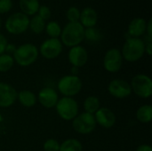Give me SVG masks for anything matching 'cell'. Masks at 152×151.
Here are the masks:
<instances>
[{
  "mask_svg": "<svg viewBox=\"0 0 152 151\" xmlns=\"http://www.w3.org/2000/svg\"><path fill=\"white\" fill-rule=\"evenodd\" d=\"M37 14L41 18L43 19L45 21V20H48L51 16H52V12H51V9L47 6V5H41L39 6L38 8V11L37 12Z\"/></svg>",
  "mask_w": 152,
  "mask_h": 151,
  "instance_id": "83f0119b",
  "label": "cell"
},
{
  "mask_svg": "<svg viewBox=\"0 0 152 151\" xmlns=\"http://www.w3.org/2000/svg\"><path fill=\"white\" fill-rule=\"evenodd\" d=\"M96 124L94 115L86 112L76 117L73 120L72 125L76 132L82 134H87L95 129Z\"/></svg>",
  "mask_w": 152,
  "mask_h": 151,
  "instance_id": "52a82bcc",
  "label": "cell"
},
{
  "mask_svg": "<svg viewBox=\"0 0 152 151\" xmlns=\"http://www.w3.org/2000/svg\"><path fill=\"white\" fill-rule=\"evenodd\" d=\"M17 96V92L12 86L5 83H0V107H10L15 102Z\"/></svg>",
  "mask_w": 152,
  "mask_h": 151,
  "instance_id": "4fadbf2b",
  "label": "cell"
},
{
  "mask_svg": "<svg viewBox=\"0 0 152 151\" xmlns=\"http://www.w3.org/2000/svg\"><path fill=\"white\" fill-rule=\"evenodd\" d=\"M14 60L9 54H1L0 55V72L8 71L13 65Z\"/></svg>",
  "mask_w": 152,
  "mask_h": 151,
  "instance_id": "484cf974",
  "label": "cell"
},
{
  "mask_svg": "<svg viewBox=\"0 0 152 151\" xmlns=\"http://www.w3.org/2000/svg\"><path fill=\"white\" fill-rule=\"evenodd\" d=\"M38 57V49L33 44H23L16 48L13 60L21 67H28L34 63Z\"/></svg>",
  "mask_w": 152,
  "mask_h": 151,
  "instance_id": "3957f363",
  "label": "cell"
},
{
  "mask_svg": "<svg viewBox=\"0 0 152 151\" xmlns=\"http://www.w3.org/2000/svg\"><path fill=\"white\" fill-rule=\"evenodd\" d=\"M28 28L30 30L35 34H41L45 28V21L41 19L37 14L32 16L31 19H29V25Z\"/></svg>",
  "mask_w": 152,
  "mask_h": 151,
  "instance_id": "ffe728a7",
  "label": "cell"
},
{
  "mask_svg": "<svg viewBox=\"0 0 152 151\" xmlns=\"http://www.w3.org/2000/svg\"><path fill=\"white\" fill-rule=\"evenodd\" d=\"M123 57L121 52L117 48L110 49L103 59V66L105 69L109 72H117L120 69L122 66Z\"/></svg>",
  "mask_w": 152,
  "mask_h": 151,
  "instance_id": "30bf717a",
  "label": "cell"
},
{
  "mask_svg": "<svg viewBox=\"0 0 152 151\" xmlns=\"http://www.w3.org/2000/svg\"><path fill=\"white\" fill-rule=\"evenodd\" d=\"M38 101L44 107L50 109L56 106L58 102V94L54 89L50 87H45L39 92Z\"/></svg>",
  "mask_w": 152,
  "mask_h": 151,
  "instance_id": "2e32d148",
  "label": "cell"
},
{
  "mask_svg": "<svg viewBox=\"0 0 152 151\" xmlns=\"http://www.w3.org/2000/svg\"><path fill=\"white\" fill-rule=\"evenodd\" d=\"M146 36L152 37V20L150 19L148 21H147V26H146Z\"/></svg>",
  "mask_w": 152,
  "mask_h": 151,
  "instance_id": "d6a6232c",
  "label": "cell"
},
{
  "mask_svg": "<svg viewBox=\"0 0 152 151\" xmlns=\"http://www.w3.org/2000/svg\"><path fill=\"white\" fill-rule=\"evenodd\" d=\"M61 42L69 47L79 45L85 39V28L79 22H69L61 29Z\"/></svg>",
  "mask_w": 152,
  "mask_h": 151,
  "instance_id": "6da1fadb",
  "label": "cell"
},
{
  "mask_svg": "<svg viewBox=\"0 0 152 151\" xmlns=\"http://www.w3.org/2000/svg\"><path fill=\"white\" fill-rule=\"evenodd\" d=\"M131 88L142 98H149L152 94V81L146 75H137L132 80Z\"/></svg>",
  "mask_w": 152,
  "mask_h": 151,
  "instance_id": "ba28073f",
  "label": "cell"
},
{
  "mask_svg": "<svg viewBox=\"0 0 152 151\" xmlns=\"http://www.w3.org/2000/svg\"><path fill=\"white\" fill-rule=\"evenodd\" d=\"M145 53L144 41L140 37H129L125 42L122 48V57L127 61H136L140 60Z\"/></svg>",
  "mask_w": 152,
  "mask_h": 151,
  "instance_id": "7a4b0ae2",
  "label": "cell"
},
{
  "mask_svg": "<svg viewBox=\"0 0 152 151\" xmlns=\"http://www.w3.org/2000/svg\"><path fill=\"white\" fill-rule=\"evenodd\" d=\"M58 115L64 120L74 119L78 112V105L75 100L69 97L61 98L56 104Z\"/></svg>",
  "mask_w": 152,
  "mask_h": 151,
  "instance_id": "8992f818",
  "label": "cell"
},
{
  "mask_svg": "<svg viewBox=\"0 0 152 151\" xmlns=\"http://www.w3.org/2000/svg\"><path fill=\"white\" fill-rule=\"evenodd\" d=\"M17 97L20 102L27 108H30L34 106L37 101V98L35 94L30 91H21L20 93H18Z\"/></svg>",
  "mask_w": 152,
  "mask_h": 151,
  "instance_id": "d6986e66",
  "label": "cell"
},
{
  "mask_svg": "<svg viewBox=\"0 0 152 151\" xmlns=\"http://www.w3.org/2000/svg\"><path fill=\"white\" fill-rule=\"evenodd\" d=\"M16 48H17V47L15 46V44H7V45H6V47H5V51H4V52H6V53H7V54L11 55V54H13V53H14V52H15Z\"/></svg>",
  "mask_w": 152,
  "mask_h": 151,
  "instance_id": "1f68e13d",
  "label": "cell"
},
{
  "mask_svg": "<svg viewBox=\"0 0 152 151\" xmlns=\"http://www.w3.org/2000/svg\"><path fill=\"white\" fill-rule=\"evenodd\" d=\"M84 107L87 113L93 115L100 109V101L95 96H90L86 99L84 102Z\"/></svg>",
  "mask_w": 152,
  "mask_h": 151,
  "instance_id": "cb8c5ba5",
  "label": "cell"
},
{
  "mask_svg": "<svg viewBox=\"0 0 152 151\" xmlns=\"http://www.w3.org/2000/svg\"><path fill=\"white\" fill-rule=\"evenodd\" d=\"M102 32L95 27L85 28V38L90 42H98L102 39Z\"/></svg>",
  "mask_w": 152,
  "mask_h": 151,
  "instance_id": "d4e9b609",
  "label": "cell"
},
{
  "mask_svg": "<svg viewBox=\"0 0 152 151\" xmlns=\"http://www.w3.org/2000/svg\"><path fill=\"white\" fill-rule=\"evenodd\" d=\"M82 144L76 139H69L61 143L59 151H82Z\"/></svg>",
  "mask_w": 152,
  "mask_h": 151,
  "instance_id": "603a6c76",
  "label": "cell"
},
{
  "mask_svg": "<svg viewBox=\"0 0 152 151\" xmlns=\"http://www.w3.org/2000/svg\"><path fill=\"white\" fill-rule=\"evenodd\" d=\"M19 6L20 12L27 16H34L37 14L40 6L39 0H20Z\"/></svg>",
  "mask_w": 152,
  "mask_h": 151,
  "instance_id": "ac0fdd59",
  "label": "cell"
},
{
  "mask_svg": "<svg viewBox=\"0 0 152 151\" xmlns=\"http://www.w3.org/2000/svg\"><path fill=\"white\" fill-rule=\"evenodd\" d=\"M137 119L142 123H149L152 119V108L151 105H143L140 107L136 112Z\"/></svg>",
  "mask_w": 152,
  "mask_h": 151,
  "instance_id": "44dd1931",
  "label": "cell"
},
{
  "mask_svg": "<svg viewBox=\"0 0 152 151\" xmlns=\"http://www.w3.org/2000/svg\"><path fill=\"white\" fill-rule=\"evenodd\" d=\"M147 21L145 19L142 17L134 18L128 24L127 27V34L130 37H139L144 35L146 31Z\"/></svg>",
  "mask_w": 152,
  "mask_h": 151,
  "instance_id": "e0dca14e",
  "label": "cell"
},
{
  "mask_svg": "<svg viewBox=\"0 0 152 151\" xmlns=\"http://www.w3.org/2000/svg\"><path fill=\"white\" fill-rule=\"evenodd\" d=\"M12 0H0V14H5L12 9Z\"/></svg>",
  "mask_w": 152,
  "mask_h": 151,
  "instance_id": "f546056e",
  "label": "cell"
},
{
  "mask_svg": "<svg viewBox=\"0 0 152 151\" xmlns=\"http://www.w3.org/2000/svg\"><path fill=\"white\" fill-rule=\"evenodd\" d=\"M85 28L95 27L98 22V13L93 7H86L80 11V18L78 21Z\"/></svg>",
  "mask_w": 152,
  "mask_h": 151,
  "instance_id": "9a60e30c",
  "label": "cell"
},
{
  "mask_svg": "<svg viewBox=\"0 0 152 151\" xmlns=\"http://www.w3.org/2000/svg\"><path fill=\"white\" fill-rule=\"evenodd\" d=\"M39 51L43 57L52 60L61 54L62 51V44L59 38H48L42 43Z\"/></svg>",
  "mask_w": 152,
  "mask_h": 151,
  "instance_id": "9c48e42d",
  "label": "cell"
},
{
  "mask_svg": "<svg viewBox=\"0 0 152 151\" xmlns=\"http://www.w3.org/2000/svg\"><path fill=\"white\" fill-rule=\"evenodd\" d=\"M108 90L112 96L118 99H123L129 96L132 92L131 85L126 81L122 79L112 80L108 86Z\"/></svg>",
  "mask_w": 152,
  "mask_h": 151,
  "instance_id": "8fae6325",
  "label": "cell"
},
{
  "mask_svg": "<svg viewBox=\"0 0 152 151\" xmlns=\"http://www.w3.org/2000/svg\"><path fill=\"white\" fill-rule=\"evenodd\" d=\"M95 121L104 128H110L116 123V116L108 108H100L95 112Z\"/></svg>",
  "mask_w": 152,
  "mask_h": 151,
  "instance_id": "5bb4252c",
  "label": "cell"
},
{
  "mask_svg": "<svg viewBox=\"0 0 152 151\" xmlns=\"http://www.w3.org/2000/svg\"><path fill=\"white\" fill-rule=\"evenodd\" d=\"M136 151H152V149L149 145H141Z\"/></svg>",
  "mask_w": 152,
  "mask_h": 151,
  "instance_id": "836d02e7",
  "label": "cell"
},
{
  "mask_svg": "<svg viewBox=\"0 0 152 151\" xmlns=\"http://www.w3.org/2000/svg\"><path fill=\"white\" fill-rule=\"evenodd\" d=\"M44 150L45 151H59L60 150V144L56 140L50 139L45 142Z\"/></svg>",
  "mask_w": 152,
  "mask_h": 151,
  "instance_id": "f1b7e54d",
  "label": "cell"
},
{
  "mask_svg": "<svg viewBox=\"0 0 152 151\" xmlns=\"http://www.w3.org/2000/svg\"><path fill=\"white\" fill-rule=\"evenodd\" d=\"M61 25L55 21V20H51L48 23L45 24V30L46 34L50 36V38H58L61 36Z\"/></svg>",
  "mask_w": 152,
  "mask_h": 151,
  "instance_id": "7402d4cb",
  "label": "cell"
},
{
  "mask_svg": "<svg viewBox=\"0 0 152 151\" xmlns=\"http://www.w3.org/2000/svg\"><path fill=\"white\" fill-rule=\"evenodd\" d=\"M28 25L29 17L21 12L12 13L4 22L6 31L12 35H20L24 33L28 28Z\"/></svg>",
  "mask_w": 152,
  "mask_h": 151,
  "instance_id": "277c9868",
  "label": "cell"
},
{
  "mask_svg": "<svg viewBox=\"0 0 152 151\" xmlns=\"http://www.w3.org/2000/svg\"><path fill=\"white\" fill-rule=\"evenodd\" d=\"M66 18L69 22H78L80 18V10L76 6L69 7L66 12Z\"/></svg>",
  "mask_w": 152,
  "mask_h": 151,
  "instance_id": "4316f807",
  "label": "cell"
},
{
  "mask_svg": "<svg viewBox=\"0 0 152 151\" xmlns=\"http://www.w3.org/2000/svg\"><path fill=\"white\" fill-rule=\"evenodd\" d=\"M69 60L73 67L79 68L86 65L88 61V53L85 47L77 45L71 47L69 52Z\"/></svg>",
  "mask_w": 152,
  "mask_h": 151,
  "instance_id": "7c38bea8",
  "label": "cell"
},
{
  "mask_svg": "<svg viewBox=\"0 0 152 151\" xmlns=\"http://www.w3.org/2000/svg\"><path fill=\"white\" fill-rule=\"evenodd\" d=\"M1 27H2V20L0 18V28H1Z\"/></svg>",
  "mask_w": 152,
  "mask_h": 151,
  "instance_id": "e575fe53",
  "label": "cell"
},
{
  "mask_svg": "<svg viewBox=\"0 0 152 151\" xmlns=\"http://www.w3.org/2000/svg\"><path fill=\"white\" fill-rule=\"evenodd\" d=\"M58 88L60 93L66 97L73 96L81 91L82 82L79 77L75 75L65 76L60 79L58 83Z\"/></svg>",
  "mask_w": 152,
  "mask_h": 151,
  "instance_id": "5b68a950",
  "label": "cell"
},
{
  "mask_svg": "<svg viewBox=\"0 0 152 151\" xmlns=\"http://www.w3.org/2000/svg\"><path fill=\"white\" fill-rule=\"evenodd\" d=\"M7 39L5 38V36L0 33V55L3 54L5 51V47L7 45Z\"/></svg>",
  "mask_w": 152,
  "mask_h": 151,
  "instance_id": "4dcf8cb0",
  "label": "cell"
}]
</instances>
